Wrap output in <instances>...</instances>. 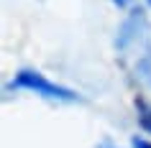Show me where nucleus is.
I'll list each match as a JSON object with an SVG mask.
<instances>
[{
	"label": "nucleus",
	"mask_w": 151,
	"mask_h": 148,
	"mask_svg": "<svg viewBox=\"0 0 151 148\" xmlns=\"http://www.w3.org/2000/svg\"><path fill=\"white\" fill-rule=\"evenodd\" d=\"M110 3H113V5H118V8H126V5H128V0H110Z\"/></svg>",
	"instance_id": "4"
},
{
	"label": "nucleus",
	"mask_w": 151,
	"mask_h": 148,
	"mask_svg": "<svg viewBox=\"0 0 151 148\" xmlns=\"http://www.w3.org/2000/svg\"><path fill=\"white\" fill-rule=\"evenodd\" d=\"M13 89H26V92H33L44 97V100H51V102H85L77 89H72V87H64V84H56L46 74H41L36 69H18L13 74L8 84H5V92H13Z\"/></svg>",
	"instance_id": "1"
},
{
	"label": "nucleus",
	"mask_w": 151,
	"mask_h": 148,
	"mask_svg": "<svg viewBox=\"0 0 151 148\" xmlns=\"http://www.w3.org/2000/svg\"><path fill=\"white\" fill-rule=\"evenodd\" d=\"M138 123H141L143 130H149L151 133V105H138Z\"/></svg>",
	"instance_id": "2"
},
{
	"label": "nucleus",
	"mask_w": 151,
	"mask_h": 148,
	"mask_svg": "<svg viewBox=\"0 0 151 148\" xmlns=\"http://www.w3.org/2000/svg\"><path fill=\"white\" fill-rule=\"evenodd\" d=\"M131 148H151V140L141 138V135H136V138L131 140Z\"/></svg>",
	"instance_id": "3"
},
{
	"label": "nucleus",
	"mask_w": 151,
	"mask_h": 148,
	"mask_svg": "<svg viewBox=\"0 0 151 148\" xmlns=\"http://www.w3.org/2000/svg\"><path fill=\"white\" fill-rule=\"evenodd\" d=\"M146 5H149V8H151V0H146Z\"/></svg>",
	"instance_id": "5"
}]
</instances>
